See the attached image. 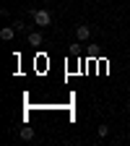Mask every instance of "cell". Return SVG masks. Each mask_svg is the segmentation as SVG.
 <instances>
[{"label": "cell", "mask_w": 130, "mask_h": 146, "mask_svg": "<svg viewBox=\"0 0 130 146\" xmlns=\"http://www.w3.org/2000/svg\"><path fill=\"white\" fill-rule=\"evenodd\" d=\"M13 26H16L18 31H26V24H21V21H13Z\"/></svg>", "instance_id": "7"}, {"label": "cell", "mask_w": 130, "mask_h": 146, "mask_svg": "<svg viewBox=\"0 0 130 146\" xmlns=\"http://www.w3.org/2000/svg\"><path fill=\"white\" fill-rule=\"evenodd\" d=\"M26 39H29V44H31V47H39V44L44 42L39 31H29V34H26Z\"/></svg>", "instance_id": "4"}, {"label": "cell", "mask_w": 130, "mask_h": 146, "mask_svg": "<svg viewBox=\"0 0 130 146\" xmlns=\"http://www.w3.org/2000/svg\"><path fill=\"white\" fill-rule=\"evenodd\" d=\"M76 36H78V42H88L91 39V26L88 24H78L76 26Z\"/></svg>", "instance_id": "2"}, {"label": "cell", "mask_w": 130, "mask_h": 146, "mask_svg": "<svg viewBox=\"0 0 130 146\" xmlns=\"http://www.w3.org/2000/svg\"><path fill=\"white\" fill-rule=\"evenodd\" d=\"M31 21H34L36 26H49V24H52V13L44 11V8H34V11H31Z\"/></svg>", "instance_id": "1"}, {"label": "cell", "mask_w": 130, "mask_h": 146, "mask_svg": "<svg viewBox=\"0 0 130 146\" xmlns=\"http://www.w3.org/2000/svg\"><path fill=\"white\" fill-rule=\"evenodd\" d=\"M16 26H3V29H0V39H3V42H11L13 39V36H16Z\"/></svg>", "instance_id": "3"}, {"label": "cell", "mask_w": 130, "mask_h": 146, "mask_svg": "<svg viewBox=\"0 0 130 146\" xmlns=\"http://www.w3.org/2000/svg\"><path fill=\"white\" fill-rule=\"evenodd\" d=\"M21 138L24 141H31L34 138V128H21Z\"/></svg>", "instance_id": "5"}, {"label": "cell", "mask_w": 130, "mask_h": 146, "mask_svg": "<svg viewBox=\"0 0 130 146\" xmlns=\"http://www.w3.org/2000/svg\"><path fill=\"white\" fill-rule=\"evenodd\" d=\"M109 136V128L107 125H99V138H107Z\"/></svg>", "instance_id": "6"}]
</instances>
